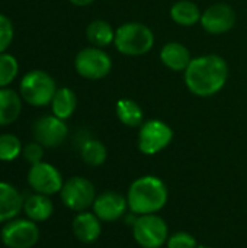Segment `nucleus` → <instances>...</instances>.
Wrapping results in <instances>:
<instances>
[{
  "instance_id": "obj_1",
  "label": "nucleus",
  "mask_w": 247,
  "mask_h": 248,
  "mask_svg": "<svg viewBox=\"0 0 247 248\" xmlns=\"http://www.w3.org/2000/svg\"><path fill=\"white\" fill-rule=\"evenodd\" d=\"M185 73V84L188 90L199 97L217 94L227 83L229 65L226 60L217 54H207L192 58Z\"/></svg>"
},
{
  "instance_id": "obj_2",
  "label": "nucleus",
  "mask_w": 247,
  "mask_h": 248,
  "mask_svg": "<svg viewBox=\"0 0 247 248\" xmlns=\"http://www.w3.org/2000/svg\"><path fill=\"white\" fill-rule=\"evenodd\" d=\"M169 192L165 182L156 176L135 179L127 193L128 209L135 215L157 214L167 203Z\"/></svg>"
},
{
  "instance_id": "obj_3",
  "label": "nucleus",
  "mask_w": 247,
  "mask_h": 248,
  "mask_svg": "<svg viewBox=\"0 0 247 248\" xmlns=\"http://www.w3.org/2000/svg\"><path fill=\"white\" fill-rule=\"evenodd\" d=\"M114 45L116 49L128 57H140L147 54L154 45L153 31L140 22L122 23L115 31Z\"/></svg>"
},
{
  "instance_id": "obj_4",
  "label": "nucleus",
  "mask_w": 247,
  "mask_h": 248,
  "mask_svg": "<svg viewBox=\"0 0 247 248\" xmlns=\"http://www.w3.org/2000/svg\"><path fill=\"white\" fill-rule=\"evenodd\" d=\"M55 92V80L44 70H31L20 78L19 94L25 103L33 108L51 105Z\"/></svg>"
},
{
  "instance_id": "obj_5",
  "label": "nucleus",
  "mask_w": 247,
  "mask_h": 248,
  "mask_svg": "<svg viewBox=\"0 0 247 248\" xmlns=\"http://www.w3.org/2000/svg\"><path fill=\"white\" fill-rule=\"evenodd\" d=\"M132 235L141 248H160L169 238L167 224L156 214L137 215L132 224Z\"/></svg>"
},
{
  "instance_id": "obj_6",
  "label": "nucleus",
  "mask_w": 247,
  "mask_h": 248,
  "mask_svg": "<svg viewBox=\"0 0 247 248\" xmlns=\"http://www.w3.org/2000/svg\"><path fill=\"white\" fill-rule=\"evenodd\" d=\"M76 73L87 80H100L112 70L111 57L98 46H87L77 52L74 58Z\"/></svg>"
},
{
  "instance_id": "obj_7",
  "label": "nucleus",
  "mask_w": 247,
  "mask_h": 248,
  "mask_svg": "<svg viewBox=\"0 0 247 248\" xmlns=\"http://www.w3.org/2000/svg\"><path fill=\"white\" fill-rule=\"evenodd\" d=\"M60 196L64 206H67L70 211L83 212L87 208L93 206V202L98 195L95 185L89 179L74 176L64 182L60 190Z\"/></svg>"
},
{
  "instance_id": "obj_8",
  "label": "nucleus",
  "mask_w": 247,
  "mask_h": 248,
  "mask_svg": "<svg viewBox=\"0 0 247 248\" xmlns=\"http://www.w3.org/2000/svg\"><path fill=\"white\" fill-rule=\"evenodd\" d=\"M173 140L172 128L159 119L147 121L138 132V150L144 155H154L169 147Z\"/></svg>"
},
{
  "instance_id": "obj_9",
  "label": "nucleus",
  "mask_w": 247,
  "mask_h": 248,
  "mask_svg": "<svg viewBox=\"0 0 247 248\" xmlns=\"http://www.w3.org/2000/svg\"><path fill=\"white\" fill-rule=\"evenodd\" d=\"M0 238L7 248H32L39 240V228L31 219L15 218L3 224Z\"/></svg>"
},
{
  "instance_id": "obj_10",
  "label": "nucleus",
  "mask_w": 247,
  "mask_h": 248,
  "mask_svg": "<svg viewBox=\"0 0 247 248\" xmlns=\"http://www.w3.org/2000/svg\"><path fill=\"white\" fill-rule=\"evenodd\" d=\"M32 132L35 141L44 148H55L66 141L68 128L66 121L57 118L55 115H44L35 121Z\"/></svg>"
},
{
  "instance_id": "obj_11",
  "label": "nucleus",
  "mask_w": 247,
  "mask_h": 248,
  "mask_svg": "<svg viewBox=\"0 0 247 248\" xmlns=\"http://www.w3.org/2000/svg\"><path fill=\"white\" fill-rule=\"evenodd\" d=\"M28 183L35 193L47 196L58 193L64 185L61 173L52 164L45 161L31 166L28 171Z\"/></svg>"
},
{
  "instance_id": "obj_12",
  "label": "nucleus",
  "mask_w": 247,
  "mask_h": 248,
  "mask_svg": "<svg viewBox=\"0 0 247 248\" xmlns=\"http://www.w3.org/2000/svg\"><path fill=\"white\" fill-rule=\"evenodd\" d=\"M199 23L205 32L211 35H221L233 29L236 23V13L233 7L226 3H215L202 12Z\"/></svg>"
},
{
  "instance_id": "obj_13",
  "label": "nucleus",
  "mask_w": 247,
  "mask_h": 248,
  "mask_svg": "<svg viewBox=\"0 0 247 248\" xmlns=\"http://www.w3.org/2000/svg\"><path fill=\"white\" fill-rule=\"evenodd\" d=\"M92 208H93V214L100 221L114 222L127 214L128 202H127L125 196H122L114 190H106L96 196Z\"/></svg>"
},
{
  "instance_id": "obj_14",
  "label": "nucleus",
  "mask_w": 247,
  "mask_h": 248,
  "mask_svg": "<svg viewBox=\"0 0 247 248\" xmlns=\"http://www.w3.org/2000/svg\"><path fill=\"white\" fill-rule=\"evenodd\" d=\"M71 230L79 241L84 244H92L100 237L102 232L100 219L92 212H86V211L79 212L73 219Z\"/></svg>"
},
{
  "instance_id": "obj_15",
  "label": "nucleus",
  "mask_w": 247,
  "mask_h": 248,
  "mask_svg": "<svg viewBox=\"0 0 247 248\" xmlns=\"http://www.w3.org/2000/svg\"><path fill=\"white\" fill-rule=\"evenodd\" d=\"M23 201L15 186L0 182V224L15 219L23 209Z\"/></svg>"
},
{
  "instance_id": "obj_16",
  "label": "nucleus",
  "mask_w": 247,
  "mask_h": 248,
  "mask_svg": "<svg viewBox=\"0 0 247 248\" xmlns=\"http://www.w3.org/2000/svg\"><path fill=\"white\" fill-rule=\"evenodd\" d=\"M160 61L172 71H185L192 61L189 49L181 42H167L160 49Z\"/></svg>"
},
{
  "instance_id": "obj_17",
  "label": "nucleus",
  "mask_w": 247,
  "mask_h": 248,
  "mask_svg": "<svg viewBox=\"0 0 247 248\" xmlns=\"http://www.w3.org/2000/svg\"><path fill=\"white\" fill-rule=\"evenodd\" d=\"M23 212L28 219L33 222H44L49 219L54 214V203L51 202L49 196L33 193L23 201Z\"/></svg>"
},
{
  "instance_id": "obj_18",
  "label": "nucleus",
  "mask_w": 247,
  "mask_h": 248,
  "mask_svg": "<svg viewBox=\"0 0 247 248\" xmlns=\"http://www.w3.org/2000/svg\"><path fill=\"white\" fill-rule=\"evenodd\" d=\"M22 97L13 89H0V126L13 124L22 112Z\"/></svg>"
},
{
  "instance_id": "obj_19",
  "label": "nucleus",
  "mask_w": 247,
  "mask_h": 248,
  "mask_svg": "<svg viewBox=\"0 0 247 248\" xmlns=\"http://www.w3.org/2000/svg\"><path fill=\"white\" fill-rule=\"evenodd\" d=\"M77 108V97L76 93L68 87H60L57 89L52 100H51V110L52 115L57 118L67 121L73 116L74 110Z\"/></svg>"
},
{
  "instance_id": "obj_20",
  "label": "nucleus",
  "mask_w": 247,
  "mask_h": 248,
  "mask_svg": "<svg viewBox=\"0 0 247 248\" xmlns=\"http://www.w3.org/2000/svg\"><path fill=\"white\" fill-rule=\"evenodd\" d=\"M202 12L191 0H179L170 7V17L181 26H194L201 20Z\"/></svg>"
},
{
  "instance_id": "obj_21",
  "label": "nucleus",
  "mask_w": 247,
  "mask_h": 248,
  "mask_svg": "<svg viewBox=\"0 0 247 248\" xmlns=\"http://www.w3.org/2000/svg\"><path fill=\"white\" fill-rule=\"evenodd\" d=\"M118 119L130 128H137L143 125L144 112L141 106L132 99H119L115 106Z\"/></svg>"
},
{
  "instance_id": "obj_22",
  "label": "nucleus",
  "mask_w": 247,
  "mask_h": 248,
  "mask_svg": "<svg viewBox=\"0 0 247 248\" xmlns=\"http://www.w3.org/2000/svg\"><path fill=\"white\" fill-rule=\"evenodd\" d=\"M86 36L93 46L103 48L115 41V31L106 20H93L86 28Z\"/></svg>"
},
{
  "instance_id": "obj_23",
  "label": "nucleus",
  "mask_w": 247,
  "mask_h": 248,
  "mask_svg": "<svg viewBox=\"0 0 247 248\" xmlns=\"http://www.w3.org/2000/svg\"><path fill=\"white\" fill-rule=\"evenodd\" d=\"M80 155L82 160L92 167H99L106 161L108 157V150L105 147L103 142H100L99 140H86L82 147H80Z\"/></svg>"
},
{
  "instance_id": "obj_24",
  "label": "nucleus",
  "mask_w": 247,
  "mask_h": 248,
  "mask_svg": "<svg viewBox=\"0 0 247 248\" xmlns=\"http://www.w3.org/2000/svg\"><path fill=\"white\" fill-rule=\"evenodd\" d=\"M19 74V62L15 55L0 52V89L12 84Z\"/></svg>"
},
{
  "instance_id": "obj_25",
  "label": "nucleus",
  "mask_w": 247,
  "mask_h": 248,
  "mask_svg": "<svg viewBox=\"0 0 247 248\" xmlns=\"http://www.w3.org/2000/svg\"><path fill=\"white\" fill-rule=\"evenodd\" d=\"M22 142L13 134L0 135V161H13L22 154Z\"/></svg>"
},
{
  "instance_id": "obj_26",
  "label": "nucleus",
  "mask_w": 247,
  "mask_h": 248,
  "mask_svg": "<svg viewBox=\"0 0 247 248\" xmlns=\"http://www.w3.org/2000/svg\"><path fill=\"white\" fill-rule=\"evenodd\" d=\"M13 35L15 29L12 20L6 15L0 13V52H6L13 41Z\"/></svg>"
},
{
  "instance_id": "obj_27",
  "label": "nucleus",
  "mask_w": 247,
  "mask_h": 248,
  "mask_svg": "<svg viewBox=\"0 0 247 248\" xmlns=\"http://www.w3.org/2000/svg\"><path fill=\"white\" fill-rule=\"evenodd\" d=\"M166 246L167 248H198V243L194 235L181 231V232L172 234L167 238Z\"/></svg>"
},
{
  "instance_id": "obj_28",
  "label": "nucleus",
  "mask_w": 247,
  "mask_h": 248,
  "mask_svg": "<svg viewBox=\"0 0 247 248\" xmlns=\"http://www.w3.org/2000/svg\"><path fill=\"white\" fill-rule=\"evenodd\" d=\"M22 155H23V158H25L31 166L38 164V163L42 161V157H44V147H42L39 142H36V141L28 142V144L23 147V150H22Z\"/></svg>"
},
{
  "instance_id": "obj_29",
  "label": "nucleus",
  "mask_w": 247,
  "mask_h": 248,
  "mask_svg": "<svg viewBox=\"0 0 247 248\" xmlns=\"http://www.w3.org/2000/svg\"><path fill=\"white\" fill-rule=\"evenodd\" d=\"M68 1L74 6H87V4H92L95 0H68Z\"/></svg>"
},
{
  "instance_id": "obj_30",
  "label": "nucleus",
  "mask_w": 247,
  "mask_h": 248,
  "mask_svg": "<svg viewBox=\"0 0 247 248\" xmlns=\"http://www.w3.org/2000/svg\"><path fill=\"white\" fill-rule=\"evenodd\" d=\"M198 248H213V247H208V246H198Z\"/></svg>"
}]
</instances>
